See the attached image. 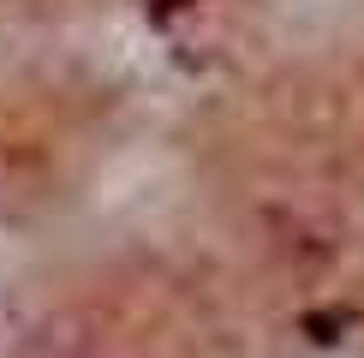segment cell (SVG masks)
Returning a JSON list of instances; mask_svg holds the SVG:
<instances>
[]
</instances>
